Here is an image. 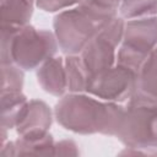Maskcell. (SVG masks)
Here are the masks:
<instances>
[{
    "label": "cell",
    "instance_id": "obj_1",
    "mask_svg": "<svg viewBox=\"0 0 157 157\" xmlns=\"http://www.w3.org/2000/svg\"><path fill=\"white\" fill-rule=\"evenodd\" d=\"M125 107L117 102H102L83 93L64 96L54 108L56 121L66 130L81 135L103 134L117 136Z\"/></svg>",
    "mask_w": 157,
    "mask_h": 157
},
{
    "label": "cell",
    "instance_id": "obj_2",
    "mask_svg": "<svg viewBox=\"0 0 157 157\" xmlns=\"http://www.w3.org/2000/svg\"><path fill=\"white\" fill-rule=\"evenodd\" d=\"M115 17L117 11L103 9L91 0L59 12L53 21L59 48L66 55L80 54L99 29Z\"/></svg>",
    "mask_w": 157,
    "mask_h": 157
},
{
    "label": "cell",
    "instance_id": "obj_3",
    "mask_svg": "<svg viewBox=\"0 0 157 157\" xmlns=\"http://www.w3.org/2000/svg\"><path fill=\"white\" fill-rule=\"evenodd\" d=\"M58 47L56 37L50 31L31 25L1 26V64L13 63L22 70H33L53 58Z\"/></svg>",
    "mask_w": 157,
    "mask_h": 157
},
{
    "label": "cell",
    "instance_id": "obj_4",
    "mask_svg": "<svg viewBox=\"0 0 157 157\" xmlns=\"http://www.w3.org/2000/svg\"><path fill=\"white\" fill-rule=\"evenodd\" d=\"M117 137L129 148L157 150V99L135 92L128 101Z\"/></svg>",
    "mask_w": 157,
    "mask_h": 157
},
{
    "label": "cell",
    "instance_id": "obj_5",
    "mask_svg": "<svg viewBox=\"0 0 157 157\" xmlns=\"http://www.w3.org/2000/svg\"><path fill=\"white\" fill-rule=\"evenodd\" d=\"M157 45V17L128 20L124 26L121 45L117 54V64L134 70L136 74L150 53Z\"/></svg>",
    "mask_w": 157,
    "mask_h": 157
},
{
    "label": "cell",
    "instance_id": "obj_6",
    "mask_svg": "<svg viewBox=\"0 0 157 157\" xmlns=\"http://www.w3.org/2000/svg\"><path fill=\"white\" fill-rule=\"evenodd\" d=\"M124 26V18H113L99 29V32L80 53V56L91 76L115 65V49L118 44L121 43Z\"/></svg>",
    "mask_w": 157,
    "mask_h": 157
},
{
    "label": "cell",
    "instance_id": "obj_7",
    "mask_svg": "<svg viewBox=\"0 0 157 157\" xmlns=\"http://www.w3.org/2000/svg\"><path fill=\"white\" fill-rule=\"evenodd\" d=\"M137 74L123 65L114 66L93 75L86 92L108 102H124L136 92Z\"/></svg>",
    "mask_w": 157,
    "mask_h": 157
},
{
    "label": "cell",
    "instance_id": "obj_8",
    "mask_svg": "<svg viewBox=\"0 0 157 157\" xmlns=\"http://www.w3.org/2000/svg\"><path fill=\"white\" fill-rule=\"evenodd\" d=\"M50 125L52 110L49 105L43 101L33 99L27 102L15 128L18 136H25L48 132Z\"/></svg>",
    "mask_w": 157,
    "mask_h": 157
},
{
    "label": "cell",
    "instance_id": "obj_9",
    "mask_svg": "<svg viewBox=\"0 0 157 157\" xmlns=\"http://www.w3.org/2000/svg\"><path fill=\"white\" fill-rule=\"evenodd\" d=\"M54 140L49 132L38 135L20 136L15 141H10L1 146L0 155L4 157L10 156H27V155H54Z\"/></svg>",
    "mask_w": 157,
    "mask_h": 157
},
{
    "label": "cell",
    "instance_id": "obj_10",
    "mask_svg": "<svg viewBox=\"0 0 157 157\" xmlns=\"http://www.w3.org/2000/svg\"><path fill=\"white\" fill-rule=\"evenodd\" d=\"M37 80L40 87L56 97H60L67 90L66 70L63 58H49L37 70Z\"/></svg>",
    "mask_w": 157,
    "mask_h": 157
},
{
    "label": "cell",
    "instance_id": "obj_11",
    "mask_svg": "<svg viewBox=\"0 0 157 157\" xmlns=\"http://www.w3.org/2000/svg\"><path fill=\"white\" fill-rule=\"evenodd\" d=\"M36 0H0L1 26L23 27L28 25Z\"/></svg>",
    "mask_w": 157,
    "mask_h": 157
},
{
    "label": "cell",
    "instance_id": "obj_12",
    "mask_svg": "<svg viewBox=\"0 0 157 157\" xmlns=\"http://www.w3.org/2000/svg\"><path fill=\"white\" fill-rule=\"evenodd\" d=\"M67 80V90L74 93L86 92L91 80V74L85 66L80 54L67 55L64 60Z\"/></svg>",
    "mask_w": 157,
    "mask_h": 157
},
{
    "label": "cell",
    "instance_id": "obj_13",
    "mask_svg": "<svg viewBox=\"0 0 157 157\" xmlns=\"http://www.w3.org/2000/svg\"><path fill=\"white\" fill-rule=\"evenodd\" d=\"M27 102L22 91L1 92V128H15Z\"/></svg>",
    "mask_w": 157,
    "mask_h": 157
},
{
    "label": "cell",
    "instance_id": "obj_14",
    "mask_svg": "<svg viewBox=\"0 0 157 157\" xmlns=\"http://www.w3.org/2000/svg\"><path fill=\"white\" fill-rule=\"evenodd\" d=\"M136 92L157 99V45L137 71Z\"/></svg>",
    "mask_w": 157,
    "mask_h": 157
},
{
    "label": "cell",
    "instance_id": "obj_15",
    "mask_svg": "<svg viewBox=\"0 0 157 157\" xmlns=\"http://www.w3.org/2000/svg\"><path fill=\"white\" fill-rule=\"evenodd\" d=\"M119 12L124 20L155 16L157 15V0H123Z\"/></svg>",
    "mask_w": 157,
    "mask_h": 157
},
{
    "label": "cell",
    "instance_id": "obj_16",
    "mask_svg": "<svg viewBox=\"0 0 157 157\" xmlns=\"http://www.w3.org/2000/svg\"><path fill=\"white\" fill-rule=\"evenodd\" d=\"M23 86V71L16 64H1V92L21 91Z\"/></svg>",
    "mask_w": 157,
    "mask_h": 157
},
{
    "label": "cell",
    "instance_id": "obj_17",
    "mask_svg": "<svg viewBox=\"0 0 157 157\" xmlns=\"http://www.w3.org/2000/svg\"><path fill=\"white\" fill-rule=\"evenodd\" d=\"M81 1H83V0H36V5L43 11L56 12L59 10L80 4Z\"/></svg>",
    "mask_w": 157,
    "mask_h": 157
},
{
    "label": "cell",
    "instance_id": "obj_18",
    "mask_svg": "<svg viewBox=\"0 0 157 157\" xmlns=\"http://www.w3.org/2000/svg\"><path fill=\"white\" fill-rule=\"evenodd\" d=\"M54 155L55 156H77L78 150L77 145L72 140H63L54 145Z\"/></svg>",
    "mask_w": 157,
    "mask_h": 157
},
{
    "label": "cell",
    "instance_id": "obj_19",
    "mask_svg": "<svg viewBox=\"0 0 157 157\" xmlns=\"http://www.w3.org/2000/svg\"><path fill=\"white\" fill-rule=\"evenodd\" d=\"M91 1L94 2L96 5L103 7V9L112 10V11H118L123 0H91Z\"/></svg>",
    "mask_w": 157,
    "mask_h": 157
}]
</instances>
